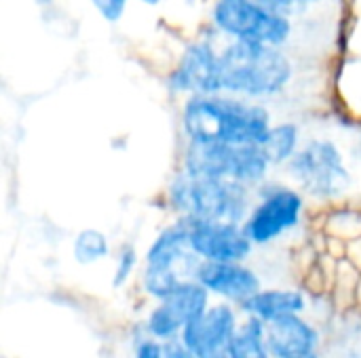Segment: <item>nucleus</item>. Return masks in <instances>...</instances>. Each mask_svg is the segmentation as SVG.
Here are the masks:
<instances>
[{"mask_svg": "<svg viewBox=\"0 0 361 358\" xmlns=\"http://www.w3.org/2000/svg\"><path fill=\"white\" fill-rule=\"evenodd\" d=\"M142 260L137 249L131 245V243H125L118 247L116 255H114V268H112V279H110V285L114 291L118 289H125L133 283L135 276H140V270H142Z\"/></svg>", "mask_w": 361, "mask_h": 358, "instance_id": "nucleus-21", "label": "nucleus"}, {"mask_svg": "<svg viewBox=\"0 0 361 358\" xmlns=\"http://www.w3.org/2000/svg\"><path fill=\"white\" fill-rule=\"evenodd\" d=\"M190 247L201 262H250L256 245L243 224L218 219H186Z\"/></svg>", "mask_w": 361, "mask_h": 358, "instance_id": "nucleus-10", "label": "nucleus"}, {"mask_svg": "<svg viewBox=\"0 0 361 358\" xmlns=\"http://www.w3.org/2000/svg\"><path fill=\"white\" fill-rule=\"evenodd\" d=\"M163 358H197L182 340H171V342H163Z\"/></svg>", "mask_w": 361, "mask_h": 358, "instance_id": "nucleus-25", "label": "nucleus"}, {"mask_svg": "<svg viewBox=\"0 0 361 358\" xmlns=\"http://www.w3.org/2000/svg\"><path fill=\"white\" fill-rule=\"evenodd\" d=\"M226 358H275L269 346L267 323L243 314L241 325L226 350Z\"/></svg>", "mask_w": 361, "mask_h": 358, "instance_id": "nucleus-16", "label": "nucleus"}, {"mask_svg": "<svg viewBox=\"0 0 361 358\" xmlns=\"http://www.w3.org/2000/svg\"><path fill=\"white\" fill-rule=\"evenodd\" d=\"M91 4L106 23H118L127 11L129 0H91Z\"/></svg>", "mask_w": 361, "mask_h": 358, "instance_id": "nucleus-23", "label": "nucleus"}, {"mask_svg": "<svg viewBox=\"0 0 361 358\" xmlns=\"http://www.w3.org/2000/svg\"><path fill=\"white\" fill-rule=\"evenodd\" d=\"M290 358H328V354H326V350H319V352H309V354H300V357Z\"/></svg>", "mask_w": 361, "mask_h": 358, "instance_id": "nucleus-27", "label": "nucleus"}, {"mask_svg": "<svg viewBox=\"0 0 361 358\" xmlns=\"http://www.w3.org/2000/svg\"><path fill=\"white\" fill-rule=\"evenodd\" d=\"M201 260L190 247L188 224L178 217L148 245L137 276L140 293L152 304L171 295L184 281L195 279Z\"/></svg>", "mask_w": 361, "mask_h": 358, "instance_id": "nucleus-4", "label": "nucleus"}, {"mask_svg": "<svg viewBox=\"0 0 361 358\" xmlns=\"http://www.w3.org/2000/svg\"><path fill=\"white\" fill-rule=\"evenodd\" d=\"M292 78L294 65L281 46L231 40L220 51L222 93L267 99L283 93Z\"/></svg>", "mask_w": 361, "mask_h": 358, "instance_id": "nucleus-2", "label": "nucleus"}, {"mask_svg": "<svg viewBox=\"0 0 361 358\" xmlns=\"http://www.w3.org/2000/svg\"><path fill=\"white\" fill-rule=\"evenodd\" d=\"M169 89L186 95L222 93L220 53L209 40H195L184 49L176 70L169 74Z\"/></svg>", "mask_w": 361, "mask_h": 358, "instance_id": "nucleus-12", "label": "nucleus"}, {"mask_svg": "<svg viewBox=\"0 0 361 358\" xmlns=\"http://www.w3.org/2000/svg\"><path fill=\"white\" fill-rule=\"evenodd\" d=\"M360 281L361 270L357 266H353L347 257L336 262L330 295L336 304L338 314L357 308V285H360Z\"/></svg>", "mask_w": 361, "mask_h": 358, "instance_id": "nucleus-18", "label": "nucleus"}, {"mask_svg": "<svg viewBox=\"0 0 361 358\" xmlns=\"http://www.w3.org/2000/svg\"><path fill=\"white\" fill-rule=\"evenodd\" d=\"M322 234L341 238L345 243L361 238V211L360 209H334L326 215Z\"/></svg>", "mask_w": 361, "mask_h": 358, "instance_id": "nucleus-20", "label": "nucleus"}, {"mask_svg": "<svg viewBox=\"0 0 361 358\" xmlns=\"http://www.w3.org/2000/svg\"><path fill=\"white\" fill-rule=\"evenodd\" d=\"M131 358H163V342L148 338L142 329L131 344Z\"/></svg>", "mask_w": 361, "mask_h": 358, "instance_id": "nucleus-22", "label": "nucleus"}, {"mask_svg": "<svg viewBox=\"0 0 361 358\" xmlns=\"http://www.w3.org/2000/svg\"><path fill=\"white\" fill-rule=\"evenodd\" d=\"M273 165L260 143H190L184 152L182 169L201 175H214L245 184L262 186Z\"/></svg>", "mask_w": 361, "mask_h": 358, "instance_id": "nucleus-6", "label": "nucleus"}, {"mask_svg": "<svg viewBox=\"0 0 361 358\" xmlns=\"http://www.w3.org/2000/svg\"><path fill=\"white\" fill-rule=\"evenodd\" d=\"M209 17L214 27L231 40L283 46L294 34L292 17L256 0H214Z\"/></svg>", "mask_w": 361, "mask_h": 358, "instance_id": "nucleus-7", "label": "nucleus"}, {"mask_svg": "<svg viewBox=\"0 0 361 358\" xmlns=\"http://www.w3.org/2000/svg\"><path fill=\"white\" fill-rule=\"evenodd\" d=\"M243 312L239 306L214 300L203 317L182 331L184 346L197 358H222L241 325Z\"/></svg>", "mask_w": 361, "mask_h": 358, "instance_id": "nucleus-11", "label": "nucleus"}, {"mask_svg": "<svg viewBox=\"0 0 361 358\" xmlns=\"http://www.w3.org/2000/svg\"><path fill=\"white\" fill-rule=\"evenodd\" d=\"M137 2H142V4H146V6H157L161 0H137Z\"/></svg>", "mask_w": 361, "mask_h": 358, "instance_id": "nucleus-28", "label": "nucleus"}, {"mask_svg": "<svg viewBox=\"0 0 361 358\" xmlns=\"http://www.w3.org/2000/svg\"><path fill=\"white\" fill-rule=\"evenodd\" d=\"M309 306L311 295L302 287H262L241 306V312L269 325L292 314H309Z\"/></svg>", "mask_w": 361, "mask_h": 358, "instance_id": "nucleus-15", "label": "nucleus"}, {"mask_svg": "<svg viewBox=\"0 0 361 358\" xmlns=\"http://www.w3.org/2000/svg\"><path fill=\"white\" fill-rule=\"evenodd\" d=\"M195 279L212 293L214 300L228 302L239 308L264 287L262 276L247 262H201Z\"/></svg>", "mask_w": 361, "mask_h": 358, "instance_id": "nucleus-13", "label": "nucleus"}, {"mask_svg": "<svg viewBox=\"0 0 361 358\" xmlns=\"http://www.w3.org/2000/svg\"><path fill=\"white\" fill-rule=\"evenodd\" d=\"M288 173L300 192L319 203H334L353 186V175L341 148L328 137L309 139L288 162Z\"/></svg>", "mask_w": 361, "mask_h": 358, "instance_id": "nucleus-5", "label": "nucleus"}, {"mask_svg": "<svg viewBox=\"0 0 361 358\" xmlns=\"http://www.w3.org/2000/svg\"><path fill=\"white\" fill-rule=\"evenodd\" d=\"M345 257H347L353 266H357L361 270V238H355V241H349V243H347V253H345Z\"/></svg>", "mask_w": 361, "mask_h": 358, "instance_id": "nucleus-26", "label": "nucleus"}, {"mask_svg": "<svg viewBox=\"0 0 361 358\" xmlns=\"http://www.w3.org/2000/svg\"><path fill=\"white\" fill-rule=\"evenodd\" d=\"M180 124L190 143H262L271 129V112L254 99L214 93L188 95Z\"/></svg>", "mask_w": 361, "mask_h": 358, "instance_id": "nucleus-1", "label": "nucleus"}, {"mask_svg": "<svg viewBox=\"0 0 361 358\" xmlns=\"http://www.w3.org/2000/svg\"><path fill=\"white\" fill-rule=\"evenodd\" d=\"M167 203L184 219H218L243 224L250 209L252 196L250 186L190 173L182 169L167 186Z\"/></svg>", "mask_w": 361, "mask_h": 358, "instance_id": "nucleus-3", "label": "nucleus"}, {"mask_svg": "<svg viewBox=\"0 0 361 358\" xmlns=\"http://www.w3.org/2000/svg\"><path fill=\"white\" fill-rule=\"evenodd\" d=\"M212 302V293L197 279H188L165 300L152 302L140 325L144 333L152 340H180L182 331L199 317H203Z\"/></svg>", "mask_w": 361, "mask_h": 358, "instance_id": "nucleus-9", "label": "nucleus"}, {"mask_svg": "<svg viewBox=\"0 0 361 358\" xmlns=\"http://www.w3.org/2000/svg\"><path fill=\"white\" fill-rule=\"evenodd\" d=\"M271 165H288L300 150V129L294 122L271 124L269 133L260 143Z\"/></svg>", "mask_w": 361, "mask_h": 358, "instance_id": "nucleus-17", "label": "nucleus"}, {"mask_svg": "<svg viewBox=\"0 0 361 358\" xmlns=\"http://www.w3.org/2000/svg\"><path fill=\"white\" fill-rule=\"evenodd\" d=\"M307 198L290 186L273 184L252 205L243 230L256 247H271L302 226Z\"/></svg>", "mask_w": 361, "mask_h": 358, "instance_id": "nucleus-8", "label": "nucleus"}, {"mask_svg": "<svg viewBox=\"0 0 361 358\" xmlns=\"http://www.w3.org/2000/svg\"><path fill=\"white\" fill-rule=\"evenodd\" d=\"M269 346L275 358H290L326 350L328 329L309 314H292L267 325Z\"/></svg>", "mask_w": 361, "mask_h": 358, "instance_id": "nucleus-14", "label": "nucleus"}, {"mask_svg": "<svg viewBox=\"0 0 361 358\" xmlns=\"http://www.w3.org/2000/svg\"><path fill=\"white\" fill-rule=\"evenodd\" d=\"M222 358H226V357H222Z\"/></svg>", "mask_w": 361, "mask_h": 358, "instance_id": "nucleus-29", "label": "nucleus"}, {"mask_svg": "<svg viewBox=\"0 0 361 358\" xmlns=\"http://www.w3.org/2000/svg\"><path fill=\"white\" fill-rule=\"evenodd\" d=\"M110 253V238L97 228H85L72 241V257L78 266H95L108 260Z\"/></svg>", "mask_w": 361, "mask_h": 358, "instance_id": "nucleus-19", "label": "nucleus"}, {"mask_svg": "<svg viewBox=\"0 0 361 358\" xmlns=\"http://www.w3.org/2000/svg\"><path fill=\"white\" fill-rule=\"evenodd\" d=\"M256 2H260V4H264V6H269V8L281 13V15L292 17L294 13H300V11H305V8L315 6V4H322V2H326V0H256Z\"/></svg>", "mask_w": 361, "mask_h": 358, "instance_id": "nucleus-24", "label": "nucleus"}]
</instances>
